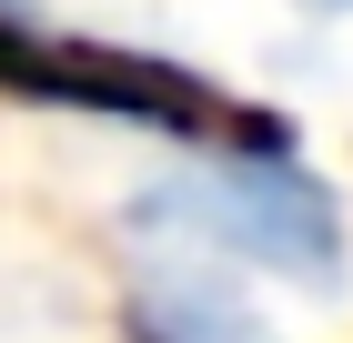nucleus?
<instances>
[{"instance_id":"nucleus-3","label":"nucleus","mask_w":353,"mask_h":343,"mask_svg":"<svg viewBox=\"0 0 353 343\" xmlns=\"http://www.w3.org/2000/svg\"><path fill=\"white\" fill-rule=\"evenodd\" d=\"M303 21H353V0H293Z\"/></svg>"},{"instance_id":"nucleus-2","label":"nucleus","mask_w":353,"mask_h":343,"mask_svg":"<svg viewBox=\"0 0 353 343\" xmlns=\"http://www.w3.org/2000/svg\"><path fill=\"white\" fill-rule=\"evenodd\" d=\"M121 333L132 343H283V323L263 313L252 273L192 263V253H141V273L121 283Z\"/></svg>"},{"instance_id":"nucleus-1","label":"nucleus","mask_w":353,"mask_h":343,"mask_svg":"<svg viewBox=\"0 0 353 343\" xmlns=\"http://www.w3.org/2000/svg\"><path fill=\"white\" fill-rule=\"evenodd\" d=\"M121 242L132 253L232 263V273L303 283V293L353 283V212L303 161V132L272 121V111H252L222 141H182L162 172H141L121 192Z\"/></svg>"}]
</instances>
